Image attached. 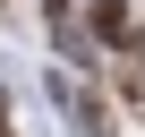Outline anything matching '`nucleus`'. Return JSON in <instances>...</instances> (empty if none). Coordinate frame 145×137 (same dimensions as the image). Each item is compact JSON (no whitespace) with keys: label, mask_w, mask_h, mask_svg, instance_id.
<instances>
[{"label":"nucleus","mask_w":145,"mask_h":137,"mask_svg":"<svg viewBox=\"0 0 145 137\" xmlns=\"http://www.w3.org/2000/svg\"><path fill=\"white\" fill-rule=\"evenodd\" d=\"M43 103L68 120V137H111L120 128V103H111V86L103 77H86V68H43Z\"/></svg>","instance_id":"1"},{"label":"nucleus","mask_w":145,"mask_h":137,"mask_svg":"<svg viewBox=\"0 0 145 137\" xmlns=\"http://www.w3.org/2000/svg\"><path fill=\"white\" fill-rule=\"evenodd\" d=\"M43 34H51V60L60 68H86L94 77V60H103V43H94V26H86V0H43Z\"/></svg>","instance_id":"2"},{"label":"nucleus","mask_w":145,"mask_h":137,"mask_svg":"<svg viewBox=\"0 0 145 137\" xmlns=\"http://www.w3.org/2000/svg\"><path fill=\"white\" fill-rule=\"evenodd\" d=\"M86 26H94L103 60H128V68H145V17H137V0H86Z\"/></svg>","instance_id":"3"},{"label":"nucleus","mask_w":145,"mask_h":137,"mask_svg":"<svg viewBox=\"0 0 145 137\" xmlns=\"http://www.w3.org/2000/svg\"><path fill=\"white\" fill-rule=\"evenodd\" d=\"M103 86H111V103H120L128 120H145V68H128V60H111V68H103Z\"/></svg>","instance_id":"4"},{"label":"nucleus","mask_w":145,"mask_h":137,"mask_svg":"<svg viewBox=\"0 0 145 137\" xmlns=\"http://www.w3.org/2000/svg\"><path fill=\"white\" fill-rule=\"evenodd\" d=\"M0 137H17V111H9V86H0Z\"/></svg>","instance_id":"5"},{"label":"nucleus","mask_w":145,"mask_h":137,"mask_svg":"<svg viewBox=\"0 0 145 137\" xmlns=\"http://www.w3.org/2000/svg\"><path fill=\"white\" fill-rule=\"evenodd\" d=\"M0 9H9V0H0Z\"/></svg>","instance_id":"6"}]
</instances>
